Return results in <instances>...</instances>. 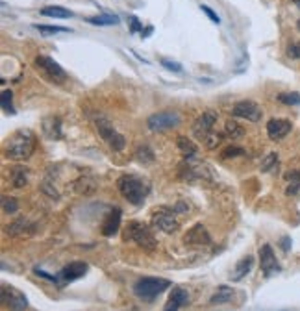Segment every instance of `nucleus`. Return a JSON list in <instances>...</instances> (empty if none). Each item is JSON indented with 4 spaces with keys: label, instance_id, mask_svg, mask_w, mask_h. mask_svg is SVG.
<instances>
[{
    "label": "nucleus",
    "instance_id": "nucleus-7",
    "mask_svg": "<svg viewBox=\"0 0 300 311\" xmlns=\"http://www.w3.org/2000/svg\"><path fill=\"white\" fill-rule=\"evenodd\" d=\"M95 124H96V130H98L100 137L108 143V146H110L113 152H121L124 146H126V139H124V135L117 132L106 117H98Z\"/></svg>",
    "mask_w": 300,
    "mask_h": 311
},
{
    "label": "nucleus",
    "instance_id": "nucleus-43",
    "mask_svg": "<svg viewBox=\"0 0 300 311\" xmlns=\"http://www.w3.org/2000/svg\"><path fill=\"white\" fill-rule=\"evenodd\" d=\"M296 26H298V30H300V21H298V24H296Z\"/></svg>",
    "mask_w": 300,
    "mask_h": 311
},
{
    "label": "nucleus",
    "instance_id": "nucleus-37",
    "mask_svg": "<svg viewBox=\"0 0 300 311\" xmlns=\"http://www.w3.org/2000/svg\"><path fill=\"white\" fill-rule=\"evenodd\" d=\"M159 63H162V65L165 67L167 71L182 72V65H180V63H176V62H171V60H165V57H163V60H162V62H159Z\"/></svg>",
    "mask_w": 300,
    "mask_h": 311
},
{
    "label": "nucleus",
    "instance_id": "nucleus-24",
    "mask_svg": "<svg viewBox=\"0 0 300 311\" xmlns=\"http://www.w3.org/2000/svg\"><path fill=\"white\" fill-rule=\"evenodd\" d=\"M232 297H233L232 289L226 287V285H219V287H217V293L210 298V304H226V302L232 300Z\"/></svg>",
    "mask_w": 300,
    "mask_h": 311
},
{
    "label": "nucleus",
    "instance_id": "nucleus-28",
    "mask_svg": "<svg viewBox=\"0 0 300 311\" xmlns=\"http://www.w3.org/2000/svg\"><path fill=\"white\" fill-rule=\"evenodd\" d=\"M224 133H226V137H230V139H239V137H243L245 130H243V126L239 123H235V121H226Z\"/></svg>",
    "mask_w": 300,
    "mask_h": 311
},
{
    "label": "nucleus",
    "instance_id": "nucleus-22",
    "mask_svg": "<svg viewBox=\"0 0 300 311\" xmlns=\"http://www.w3.org/2000/svg\"><path fill=\"white\" fill-rule=\"evenodd\" d=\"M74 189H76V193L80 195H89L93 193L96 189V182L91 176H82L74 182Z\"/></svg>",
    "mask_w": 300,
    "mask_h": 311
},
{
    "label": "nucleus",
    "instance_id": "nucleus-31",
    "mask_svg": "<svg viewBox=\"0 0 300 311\" xmlns=\"http://www.w3.org/2000/svg\"><path fill=\"white\" fill-rule=\"evenodd\" d=\"M135 158H137V161H141V163H152V161H154V152L150 150V146L143 145V146H139L137 150H135Z\"/></svg>",
    "mask_w": 300,
    "mask_h": 311
},
{
    "label": "nucleus",
    "instance_id": "nucleus-26",
    "mask_svg": "<svg viewBox=\"0 0 300 311\" xmlns=\"http://www.w3.org/2000/svg\"><path fill=\"white\" fill-rule=\"evenodd\" d=\"M286 180L289 182V185H287V189H286V195H289V197H291V195L298 193V191H300V169L287 172Z\"/></svg>",
    "mask_w": 300,
    "mask_h": 311
},
{
    "label": "nucleus",
    "instance_id": "nucleus-36",
    "mask_svg": "<svg viewBox=\"0 0 300 311\" xmlns=\"http://www.w3.org/2000/svg\"><path fill=\"white\" fill-rule=\"evenodd\" d=\"M128 21H130V32H132V33L143 32V23H141L135 15H130Z\"/></svg>",
    "mask_w": 300,
    "mask_h": 311
},
{
    "label": "nucleus",
    "instance_id": "nucleus-4",
    "mask_svg": "<svg viewBox=\"0 0 300 311\" xmlns=\"http://www.w3.org/2000/svg\"><path fill=\"white\" fill-rule=\"evenodd\" d=\"M124 239L133 241L135 245L141 246V248L147 250V252H154V250H156V246H157V241H156V237H154L152 230H150L145 222H139V221L128 222Z\"/></svg>",
    "mask_w": 300,
    "mask_h": 311
},
{
    "label": "nucleus",
    "instance_id": "nucleus-19",
    "mask_svg": "<svg viewBox=\"0 0 300 311\" xmlns=\"http://www.w3.org/2000/svg\"><path fill=\"white\" fill-rule=\"evenodd\" d=\"M43 133L48 139H62V119L59 117H47L43 121Z\"/></svg>",
    "mask_w": 300,
    "mask_h": 311
},
{
    "label": "nucleus",
    "instance_id": "nucleus-21",
    "mask_svg": "<svg viewBox=\"0 0 300 311\" xmlns=\"http://www.w3.org/2000/svg\"><path fill=\"white\" fill-rule=\"evenodd\" d=\"M41 15L52 17V19H71L72 11L67 10V8H62V6H47V8L41 10Z\"/></svg>",
    "mask_w": 300,
    "mask_h": 311
},
{
    "label": "nucleus",
    "instance_id": "nucleus-13",
    "mask_svg": "<svg viewBox=\"0 0 300 311\" xmlns=\"http://www.w3.org/2000/svg\"><path fill=\"white\" fill-rule=\"evenodd\" d=\"M184 241H186L187 246H193V248H208L211 245L210 234L202 224H195L191 228L186 234V237H184Z\"/></svg>",
    "mask_w": 300,
    "mask_h": 311
},
{
    "label": "nucleus",
    "instance_id": "nucleus-39",
    "mask_svg": "<svg viewBox=\"0 0 300 311\" xmlns=\"http://www.w3.org/2000/svg\"><path fill=\"white\" fill-rule=\"evenodd\" d=\"M287 56H289L291 60H300V43L289 45V48H287Z\"/></svg>",
    "mask_w": 300,
    "mask_h": 311
},
{
    "label": "nucleus",
    "instance_id": "nucleus-10",
    "mask_svg": "<svg viewBox=\"0 0 300 311\" xmlns=\"http://www.w3.org/2000/svg\"><path fill=\"white\" fill-rule=\"evenodd\" d=\"M0 298H2V304L4 307H8L10 311H26L28 307V300L24 297L19 289H15L13 285H2L0 289Z\"/></svg>",
    "mask_w": 300,
    "mask_h": 311
},
{
    "label": "nucleus",
    "instance_id": "nucleus-14",
    "mask_svg": "<svg viewBox=\"0 0 300 311\" xmlns=\"http://www.w3.org/2000/svg\"><path fill=\"white\" fill-rule=\"evenodd\" d=\"M259 265H262V270L267 278H271L272 274H276L282 270V267L276 261V256L272 252L271 245H263L262 248H259Z\"/></svg>",
    "mask_w": 300,
    "mask_h": 311
},
{
    "label": "nucleus",
    "instance_id": "nucleus-18",
    "mask_svg": "<svg viewBox=\"0 0 300 311\" xmlns=\"http://www.w3.org/2000/svg\"><path fill=\"white\" fill-rule=\"evenodd\" d=\"M33 230H35V226H33L32 222L28 221V219H17V221H13L11 224H8L6 226V234L11 237H24V236H30V234H33Z\"/></svg>",
    "mask_w": 300,
    "mask_h": 311
},
{
    "label": "nucleus",
    "instance_id": "nucleus-32",
    "mask_svg": "<svg viewBox=\"0 0 300 311\" xmlns=\"http://www.w3.org/2000/svg\"><path fill=\"white\" fill-rule=\"evenodd\" d=\"M2 211L10 213V215H13V213L19 211V202H17V198L2 197Z\"/></svg>",
    "mask_w": 300,
    "mask_h": 311
},
{
    "label": "nucleus",
    "instance_id": "nucleus-2",
    "mask_svg": "<svg viewBox=\"0 0 300 311\" xmlns=\"http://www.w3.org/2000/svg\"><path fill=\"white\" fill-rule=\"evenodd\" d=\"M117 187H119L121 195H123L130 204L133 206H141L145 202V198L150 193V185L147 180L139 178L133 174H124L117 180Z\"/></svg>",
    "mask_w": 300,
    "mask_h": 311
},
{
    "label": "nucleus",
    "instance_id": "nucleus-27",
    "mask_svg": "<svg viewBox=\"0 0 300 311\" xmlns=\"http://www.w3.org/2000/svg\"><path fill=\"white\" fill-rule=\"evenodd\" d=\"M26 174H28V169H26V167H15V169H11V182H13V187H17V189L24 187L26 182H28Z\"/></svg>",
    "mask_w": 300,
    "mask_h": 311
},
{
    "label": "nucleus",
    "instance_id": "nucleus-30",
    "mask_svg": "<svg viewBox=\"0 0 300 311\" xmlns=\"http://www.w3.org/2000/svg\"><path fill=\"white\" fill-rule=\"evenodd\" d=\"M33 28L37 30L39 33H43V35H52V33H71L72 32V30L63 28V26H43V24H35Z\"/></svg>",
    "mask_w": 300,
    "mask_h": 311
},
{
    "label": "nucleus",
    "instance_id": "nucleus-12",
    "mask_svg": "<svg viewBox=\"0 0 300 311\" xmlns=\"http://www.w3.org/2000/svg\"><path fill=\"white\" fill-rule=\"evenodd\" d=\"M232 115L233 117L245 119V121H250V123H257V121L262 119L263 111L252 100H239V102L233 104Z\"/></svg>",
    "mask_w": 300,
    "mask_h": 311
},
{
    "label": "nucleus",
    "instance_id": "nucleus-25",
    "mask_svg": "<svg viewBox=\"0 0 300 311\" xmlns=\"http://www.w3.org/2000/svg\"><path fill=\"white\" fill-rule=\"evenodd\" d=\"M176 145H178V148H180V152L186 156V158H193V156L198 154V148H196V145L193 141H189L187 137H178Z\"/></svg>",
    "mask_w": 300,
    "mask_h": 311
},
{
    "label": "nucleus",
    "instance_id": "nucleus-20",
    "mask_svg": "<svg viewBox=\"0 0 300 311\" xmlns=\"http://www.w3.org/2000/svg\"><path fill=\"white\" fill-rule=\"evenodd\" d=\"M252 267H254V258H252V256H247V258H243L237 265H235L232 280H233V282H241V280H243L245 276L252 270Z\"/></svg>",
    "mask_w": 300,
    "mask_h": 311
},
{
    "label": "nucleus",
    "instance_id": "nucleus-42",
    "mask_svg": "<svg viewBox=\"0 0 300 311\" xmlns=\"http://www.w3.org/2000/svg\"><path fill=\"white\" fill-rule=\"evenodd\" d=\"M293 2H295V6H298L300 8V0H293Z\"/></svg>",
    "mask_w": 300,
    "mask_h": 311
},
{
    "label": "nucleus",
    "instance_id": "nucleus-16",
    "mask_svg": "<svg viewBox=\"0 0 300 311\" xmlns=\"http://www.w3.org/2000/svg\"><path fill=\"white\" fill-rule=\"evenodd\" d=\"M291 128H293V124L289 121H286V119H271L267 123V133H269L272 141H280L291 132Z\"/></svg>",
    "mask_w": 300,
    "mask_h": 311
},
{
    "label": "nucleus",
    "instance_id": "nucleus-34",
    "mask_svg": "<svg viewBox=\"0 0 300 311\" xmlns=\"http://www.w3.org/2000/svg\"><path fill=\"white\" fill-rule=\"evenodd\" d=\"M278 102L286 104V106H300V93H280Z\"/></svg>",
    "mask_w": 300,
    "mask_h": 311
},
{
    "label": "nucleus",
    "instance_id": "nucleus-40",
    "mask_svg": "<svg viewBox=\"0 0 300 311\" xmlns=\"http://www.w3.org/2000/svg\"><path fill=\"white\" fill-rule=\"evenodd\" d=\"M280 245H282V250H284V252H289V250H291V237L284 236V237H282V241H280Z\"/></svg>",
    "mask_w": 300,
    "mask_h": 311
},
{
    "label": "nucleus",
    "instance_id": "nucleus-33",
    "mask_svg": "<svg viewBox=\"0 0 300 311\" xmlns=\"http://www.w3.org/2000/svg\"><path fill=\"white\" fill-rule=\"evenodd\" d=\"M278 167V154L276 152H271L269 156H265V160L262 161V170L263 172H271Z\"/></svg>",
    "mask_w": 300,
    "mask_h": 311
},
{
    "label": "nucleus",
    "instance_id": "nucleus-6",
    "mask_svg": "<svg viewBox=\"0 0 300 311\" xmlns=\"http://www.w3.org/2000/svg\"><path fill=\"white\" fill-rule=\"evenodd\" d=\"M150 224H152L154 230H159L163 234H174L180 228V222L176 219V211L169 209V207H157V209H154Z\"/></svg>",
    "mask_w": 300,
    "mask_h": 311
},
{
    "label": "nucleus",
    "instance_id": "nucleus-23",
    "mask_svg": "<svg viewBox=\"0 0 300 311\" xmlns=\"http://www.w3.org/2000/svg\"><path fill=\"white\" fill-rule=\"evenodd\" d=\"M87 23L95 24V26H111V24H119V17L113 13L96 15V17H87Z\"/></svg>",
    "mask_w": 300,
    "mask_h": 311
},
{
    "label": "nucleus",
    "instance_id": "nucleus-9",
    "mask_svg": "<svg viewBox=\"0 0 300 311\" xmlns=\"http://www.w3.org/2000/svg\"><path fill=\"white\" fill-rule=\"evenodd\" d=\"M217 119H219L217 111H206V113H202L195 123H193V133H195V137L198 141L206 143L213 135L215 133L213 128H215V123H217Z\"/></svg>",
    "mask_w": 300,
    "mask_h": 311
},
{
    "label": "nucleus",
    "instance_id": "nucleus-3",
    "mask_svg": "<svg viewBox=\"0 0 300 311\" xmlns=\"http://www.w3.org/2000/svg\"><path fill=\"white\" fill-rule=\"evenodd\" d=\"M178 176L184 182H211V167L206 161L198 160L196 156L186 158L178 167Z\"/></svg>",
    "mask_w": 300,
    "mask_h": 311
},
{
    "label": "nucleus",
    "instance_id": "nucleus-5",
    "mask_svg": "<svg viewBox=\"0 0 300 311\" xmlns=\"http://www.w3.org/2000/svg\"><path fill=\"white\" fill-rule=\"evenodd\" d=\"M169 287H171V282L165 278H139L133 283V293L141 300L152 302Z\"/></svg>",
    "mask_w": 300,
    "mask_h": 311
},
{
    "label": "nucleus",
    "instance_id": "nucleus-1",
    "mask_svg": "<svg viewBox=\"0 0 300 311\" xmlns=\"http://www.w3.org/2000/svg\"><path fill=\"white\" fill-rule=\"evenodd\" d=\"M37 146V137L28 128H21L13 132L6 143V156L13 161H24L32 158Z\"/></svg>",
    "mask_w": 300,
    "mask_h": 311
},
{
    "label": "nucleus",
    "instance_id": "nucleus-8",
    "mask_svg": "<svg viewBox=\"0 0 300 311\" xmlns=\"http://www.w3.org/2000/svg\"><path fill=\"white\" fill-rule=\"evenodd\" d=\"M182 119L176 111H159L148 117L147 126L152 132H165V130H172V128L180 126Z\"/></svg>",
    "mask_w": 300,
    "mask_h": 311
},
{
    "label": "nucleus",
    "instance_id": "nucleus-17",
    "mask_svg": "<svg viewBox=\"0 0 300 311\" xmlns=\"http://www.w3.org/2000/svg\"><path fill=\"white\" fill-rule=\"evenodd\" d=\"M121 219H123L121 207H113V209H110L108 215H106L104 222H102V236H106V237L115 236L121 228Z\"/></svg>",
    "mask_w": 300,
    "mask_h": 311
},
{
    "label": "nucleus",
    "instance_id": "nucleus-29",
    "mask_svg": "<svg viewBox=\"0 0 300 311\" xmlns=\"http://www.w3.org/2000/svg\"><path fill=\"white\" fill-rule=\"evenodd\" d=\"M0 102H2V109H4L8 115H15V108H13V93L11 91H2V99H0Z\"/></svg>",
    "mask_w": 300,
    "mask_h": 311
},
{
    "label": "nucleus",
    "instance_id": "nucleus-15",
    "mask_svg": "<svg viewBox=\"0 0 300 311\" xmlns=\"http://www.w3.org/2000/svg\"><path fill=\"white\" fill-rule=\"evenodd\" d=\"M87 263L86 261H72V263L65 265L62 270H59V280L63 283H69V282H74V280H80L86 276L87 273Z\"/></svg>",
    "mask_w": 300,
    "mask_h": 311
},
{
    "label": "nucleus",
    "instance_id": "nucleus-41",
    "mask_svg": "<svg viewBox=\"0 0 300 311\" xmlns=\"http://www.w3.org/2000/svg\"><path fill=\"white\" fill-rule=\"evenodd\" d=\"M152 32H154V28H152V26H147V28H143V32H141V37H143V39H147L148 35H150V33H152Z\"/></svg>",
    "mask_w": 300,
    "mask_h": 311
},
{
    "label": "nucleus",
    "instance_id": "nucleus-11",
    "mask_svg": "<svg viewBox=\"0 0 300 311\" xmlns=\"http://www.w3.org/2000/svg\"><path fill=\"white\" fill-rule=\"evenodd\" d=\"M35 65H37V69H41V71L47 74L48 80L56 82V84H62V82L67 80V72L59 67V63L54 62L52 57L37 56L35 57Z\"/></svg>",
    "mask_w": 300,
    "mask_h": 311
},
{
    "label": "nucleus",
    "instance_id": "nucleus-35",
    "mask_svg": "<svg viewBox=\"0 0 300 311\" xmlns=\"http://www.w3.org/2000/svg\"><path fill=\"white\" fill-rule=\"evenodd\" d=\"M224 160H228V158H237V156H245V150L243 148H239V146H228V148H224L223 154H221Z\"/></svg>",
    "mask_w": 300,
    "mask_h": 311
},
{
    "label": "nucleus",
    "instance_id": "nucleus-38",
    "mask_svg": "<svg viewBox=\"0 0 300 311\" xmlns=\"http://www.w3.org/2000/svg\"><path fill=\"white\" fill-rule=\"evenodd\" d=\"M200 10L204 11V13H206V15H208V17H210V19H211V21H213V23H215V24H221V17H219V15H217V13H215V11H213V10H211L210 6H206V4H202V6H200Z\"/></svg>",
    "mask_w": 300,
    "mask_h": 311
}]
</instances>
